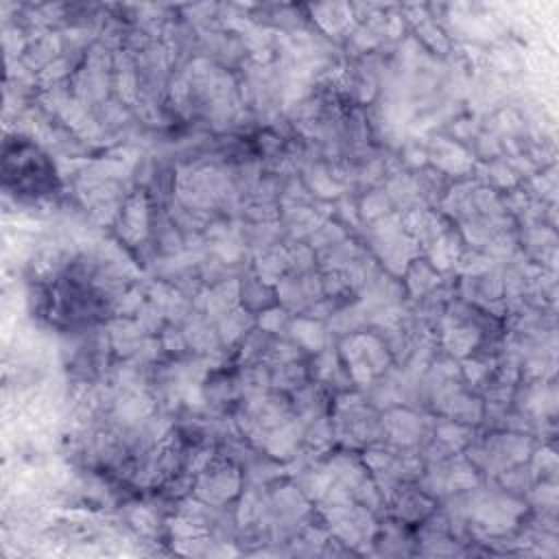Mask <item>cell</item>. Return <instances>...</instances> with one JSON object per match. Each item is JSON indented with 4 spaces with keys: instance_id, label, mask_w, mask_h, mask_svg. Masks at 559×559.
<instances>
[{
    "instance_id": "obj_1",
    "label": "cell",
    "mask_w": 559,
    "mask_h": 559,
    "mask_svg": "<svg viewBox=\"0 0 559 559\" xmlns=\"http://www.w3.org/2000/svg\"><path fill=\"white\" fill-rule=\"evenodd\" d=\"M4 179L20 197H46L55 188V170L33 144H15L4 153Z\"/></svg>"
}]
</instances>
